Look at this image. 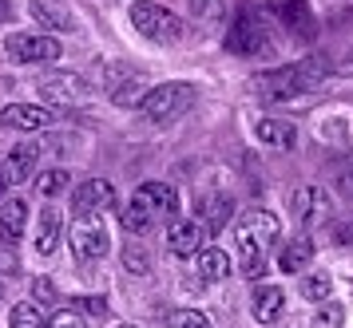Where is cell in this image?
<instances>
[{
  "instance_id": "cell-9",
  "label": "cell",
  "mask_w": 353,
  "mask_h": 328,
  "mask_svg": "<svg viewBox=\"0 0 353 328\" xmlns=\"http://www.w3.org/2000/svg\"><path fill=\"white\" fill-rule=\"evenodd\" d=\"M103 91H108V99H112L115 107H139L147 99V79L143 72H131V67H119V63H108L103 67Z\"/></svg>"
},
{
  "instance_id": "cell-6",
  "label": "cell",
  "mask_w": 353,
  "mask_h": 328,
  "mask_svg": "<svg viewBox=\"0 0 353 328\" xmlns=\"http://www.w3.org/2000/svg\"><path fill=\"white\" fill-rule=\"evenodd\" d=\"M68 241H72V253H76V261H99L108 245H112V234H108V226L99 214H76V221L68 226Z\"/></svg>"
},
{
  "instance_id": "cell-21",
  "label": "cell",
  "mask_w": 353,
  "mask_h": 328,
  "mask_svg": "<svg viewBox=\"0 0 353 328\" xmlns=\"http://www.w3.org/2000/svg\"><path fill=\"white\" fill-rule=\"evenodd\" d=\"M24 226H28V202L24 198H4L0 202V237L8 245H17L24 237Z\"/></svg>"
},
{
  "instance_id": "cell-15",
  "label": "cell",
  "mask_w": 353,
  "mask_h": 328,
  "mask_svg": "<svg viewBox=\"0 0 353 328\" xmlns=\"http://www.w3.org/2000/svg\"><path fill=\"white\" fill-rule=\"evenodd\" d=\"M0 127L20 131V135H36V131L52 127V111L48 107H32V103H8V107L0 111Z\"/></svg>"
},
{
  "instance_id": "cell-24",
  "label": "cell",
  "mask_w": 353,
  "mask_h": 328,
  "mask_svg": "<svg viewBox=\"0 0 353 328\" xmlns=\"http://www.w3.org/2000/svg\"><path fill=\"white\" fill-rule=\"evenodd\" d=\"M191 20L203 32H223V24H226L223 0H191Z\"/></svg>"
},
{
  "instance_id": "cell-20",
  "label": "cell",
  "mask_w": 353,
  "mask_h": 328,
  "mask_svg": "<svg viewBox=\"0 0 353 328\" xmlns=\"http://www.w3.org/2000/svg\"><path fill=\"white\" fill-rule=\"evenodd\" d=\"M199 218L207 226L210 234H223L230 218H234V198L230 194H207L203 202H199Z\"/></svg>"
},
{
  "instance_id": "cell-23",
  "label": "cell",
  "mask_w": 353,
  "mask_h": 328,
  "mask_svg": "<svg viewBox=\"0 0 353 328\" xmlns=\"http://www.w3.org/2000/svg\"><path fill=\"white\" fill-rule=\"evenodd\" d=\"M60 237H64V214L48 206V210H40V221H36V253H56L60 245Z\"/></svg>"
},
{
  "instance_id": "cell-14",
  "label": "cell",
  "mask_w": 353,
  "mask_h": 328,
  "mask_svg": "<svg viewBox=\"0 0 353 328\" xmlns=\"http://www.w3.org/2000/svg\"><path fill=\"white\" fill-rule=\"evenodd\" d=\"M115 206V186L108 178H88L76 186L72 194V210L76 214H103V210H112Z\"/></svg>"
},
{
  "instance_id": "cell-31",
  "label": "cell",
  "mask_w": 353,
  "mask_h": 328,
  "mask_svg": "<svg viewBox=\"0 0 353 328\" xmlns=\"http://www.w3.org/2000/svg\"><path fill=\"white\" fill-rule=\"evenodd\" d=\"M68 305H72V309H80V313H88V316H103V313H108V300H103V297H72Z\"/></svg>"
},
{
  "instance_id": "cell-27",
  "label": "cell",
  "mask_w": 353,
  "mask_h": 328,
  "mask_svg": "<svg viewBox=\"0 0 353 328\" xmlns=\"http://www.w3.org/2000/svg\"><path fill=\"white\" fill-rule=\"evenodd\" d=\"M310 328H345V305H337V300H321L318 313L310 316Z\"/></svg>"
},
{
  "instance_id": "cell-18",
  "label": "cell",
  "mask_w": 353,
  "mask_h": 328,
  "mask_svg": "<svg viewBox=\"0 0 353 328\" xmlns=\"http://www.w3.org/2000/svg\"><path fill=\"white\" fill-rule=\"evenodd\" d=\"M282 309H286V293L278 285H258L254 297H250V316L258 325H274L282 316Z\"/></svg>"
},
{
  "instance_id": "cell-29",
  "label": "cell",
  "mask_w": 353,
  "mask_h": 328,
  "mask_svg": "<svg viewBox=\"0 0 353 328\" xmlns=\"http://www.w3.org/2000/svg\"><path fill=\"white\" fill-rule=\"evenodd\" d=\"M68 182H72L68 171H44L40 178H36V194H40V198H60V194L68 190Z\"/></svg>"
},
{
  "instance_id": "cell-34",
  "label": "cell",
  "mask_w": 353,
  "mask_h": 328,
  "mask_svg": "<svg viewBox=\"0 0 353 328\" xmlns=\"http://www.w3.org/2000/svg\"><path fill=\"white\" fill-rule=\"evenodd\" d=\"M36 297L40 300H56V289H52L48 281H36Z\"/></svg>"
},
{
  "instance_id": "cell-5",
  "label": "cell",
  "mask_w": 353,
  "mask_h": 328,
  "mask_svg": "<svg viewBox=\"0 0 353 328\" xmlns=\"http://www.w3.org/2000/svg\"><path fill=\"white\" fill-rule=\"evenodd\" d=\"M191 103H194V87H191V83H183V79H171V83L151 87L147 99L139 103V111H143L147 123H171V119L183 115Z\"/></svg>"
},
{
  "instance_id": "cell-17",
  "label": "cell",
  "mask_w": 353,
  "mask_h": 328,
  "mask_svg": "<svg viewBox=\"0 0 353 328\" xmlns=\"http://www.w3.org/2000/svg\"><path fill=\"white\" fill-rule=\"evenodd\" d=\"M254 139L266 142V146H274V151H290V146L298 142V127L290 123V119H274V115H266V119H258L254 123Z\"/></svg>"
},
{
  "instance_id": "cell-11",
  "label": "cell",
  "mask_w": 353,
  "mask_h": 328,
  "mask_svg": "<svg viewBox=\"0 0 353 328\" xmlns=\"http://www.w3.org/2000/svg\"><path fill=\"white\" fill-rule=\"evenodd\" d=\"M290 214L298 218L302 230H314V226H325L334 218V202H330V194L321 186H298L294 198H290Z\"/></svg>"
},
{
  "instance_id": "cell-25",
  "label": "cell",
  "mask_w": 353,
  "mask_h": 328,
  "mask_svg": "<svg viewBox=\"0 0 353 328\" xmlns=\"http://www.w3.org/2000/svg\"><path fill=\"white\" fill-rule=\"evenodd\" d=\"M199 277L210 285H219L230 277V257H226L223 250H214V245H207V250L199 253Z\"/></svg>"
},
{
  "instance_id": "cell-7",
  "label": "cell",
  "mask_w": 353,
  "mask_h": 328,
  "mask_svg": "<svg viewBox=\"0 0 353 328\" xmlns=\"http://www.w3.org/2000/svg\"><path fill=\"white\" fill-rule=\"evenodd\" d=\"M223 44H226V52H234V56H270L274 52V40L266 36V28L258 24V16H250L246 8H242V12L234 16V24L226 28Z\"/></svg>"
},
{
  "instance_id": "cell-12",
  "label": "cell",
  "mask_w": 353,
  "mask_h": 328,
  "mask_svg": "<svg viewBox=\"0 0 353 328\" xmlns=\"http://www.w3.org/2000/svg\"><path fill=\"white\" fill-rule=\"evenodd\" d=\"M207 226L203 218H175L167 226V245L175 257H199V253L207 250Z\"/></svg>"
},
{
  "instance_id": "cell-8",
  "label": "cell",
  "mask_w": 353,
  "mask_h": 328,
  "mask_svg": "<svg viewBox=\"0 0 353 328\" xmlns=\"http://www.w3.org/2000/svg\"><path fill=\"white\" fill-rule=\"evenodd\" d=\"M4 56L12 63H56L64 56V44L56 36H36V32H12L4 40Z\"/></svg>"
},
{
  "instance_id": "cell-35",
  "label": "cell",
  "mask_w": 353,
  "mask_h": 328,
  "mask_svg": "<svg viewBox=\"0 0 353 328\" xmlns=\"http://www.w3.org/2000/svg\"><path fill=\"white\" fill-rule=\"evenodd\" d=\"M8 12H12V4H8V0H0V20H8Z\"/></svg>"
},
{
  "instance_id": "cell-13",
  "label": "cell",
  "mask_w": 353,
  "mask_h": 328,
  "mask_svg": "<svg viewBox=\"0 0 353 328\" xmlns=\"http://www.w3.org/2000/svg\"><path fill=\"white\" fill-rule=\"evenodd\" d=\"M36 158H40V146H36L32 139L17 142L8 155L0 158V194H4L8 186H17V182H24V178H32Z\"/></svg>"
},
{
  "instance_id": "cell-33",
  "label": "cell",
  "mask_w": 353,
  "mask_h": 328,
  "mask_svg": "<svg viewBox=\"0 0 353 328\" xmlns=\"http://www.w3.org/2000/svg\"><path fill=\"white\" fill-rule=\"evenodd\" d=\"M123 265H128L131 273H147V257L139 250H128V253H123Z\"/></svg>"
},
{
  "instance_id": "cell-1",
  "label": "cell",
  "mask_w": 353,
  "mask_h": 328,
  "mask_svg": "<svg viewBox=\"0 0 353 328\" xmlns=\"http://www.w3.org/2000/svg\"><path fill=\"white\" fill-rule=\"evenodd\" d=\"M325 76H330V60L325 56H305V60L286 63V67L258 72L250 87H254V95L278 103V99H294V95H302V91H314L318 83H325Z\"/></svg>"
},
{
  "instance_id": "cell-26",
  "label": "cell",
  "mask_w": 353,
  "mask_h": 328,
  "mask_svg": "<svg viewBox=\"0 0 353 328\" xmlns=\"http://www.w3.org/2000/svg\"><path fill=\"white\" fill-rule=\"evenodd\" d=\"M8 328H48L44 309L36 300H20L17 309H12V316H8Z\"/></svg>"
},
{
  "instance_id": "cell-22",
  "label": "cell",
  "mask_w": 353,
  "mask_h": 328,
  "mask_svg": "<svg viewBox=\"0 0 353 328\" xmlns=\"http://www.w3.org/2000/svg\"><path fill=\"white\" fill-rule=\"evenodd\" d=\"M314 237L310 234H298V237H290L286 245H282V253H278V269L282 273H302L310 261H314Z\"/></svg>"
},
{
  "instance_id": "cell-30",
  "label": "cell",
  "mask_w": 353,
  "mask_h": 328,
  "mask_svg": "<svg viewBox=\"0 0 353 328\" xmlns=\"http://www.w3.org/2000/svg\"><path fill=\"white\" fill-rule=\"evenodd\" d=\"M171 328H210V320L199 309H179V313H171V320H167Z\"/></svg>"
},
{
  "instance_id": "cell-32",
  "label": "cell",
  "mask_w": 353,
  "mask_h": 328,
  "mask_svg": "<svg viewBox=\"0 0 353 328\" xmlns=\"http://www.w3.org/2000/svg\"><path fill=\"white\" fill-rule=\"evenodd\" d=\"M48 328H88V320H83L80 313H68V309H64V313H56L48 320Z\"/></svg>"
},
{
  "instance_id": "cell-4",
  "label": "cell",
  "mask_w": 353,
  "mask_h": 328,
  "mask_svg": "<svg viewBox=\"0 0 353 328\" xmlns=\"http://www.w3.org/2000/svg\"><path fill=\"white\" fill-rule=\"evenodd\" d=\"M131 24H135V32H139L143 40H151V44H179V40L187 36V24H183L171 8L151 4V0H135V4H131Z\"/></svg>"
},
{
  "instance_id": "cell-10",
  "label": "cell",
  "mask_w": 353,
  "mask_h": 328,
  "mask_svg": "<svg viewBox=\"0 0 353 328\" xmlns=\"http://www.w3.org/2000/svg\"><path fill=\"white\" fill-rule=\"evenodd\" d=\"M40 95L52 99V103H64V107H80L96 95V87L80 72H52V76L40 79Z\"/></svg>"
},
{
  "instance_id": "cell-2",
  "label": "cell",
  "mask_w": 353,
  "mask_h": 328,
  "mask_svg": "<svg viewBox=\"0 0 353 328\" xmlns=\"http://www.w3.org/2000/svg\"><path fill=\"white\" fill-rule=\"evenodd\" d=\"M278 234H282V226H278V218H274L270 210L254 206V210H246V214H242L239 234H234V241H239L242 277H262V269H266V257H270V250H274V241H278Z\"/></svg>"
},
{
  "instance_id": "cell-3",
  "label": "cell",
  "mask_w": 353,
  "mask_h": 328,
  "mask_svg": "<svg viewBox=\"0 0 353 328\" xmlns=\"http://www.w3.org/2000/svg\"><path fill=\"white\" fill-rule=\"evenodd\" d=\"M179 194L167 182H143L131 194L128 210H123V230L128 234H151L159 221H175Z\"/></svg>"
},
{
  "instance_id": "cell-16",
  "label": "cell",
  "mask_w": 353,
  "mask_h": 328,
  "mask_svg": "<svg viewBox=\"0 0 353 328\" xmlns=\"http://www.w3.org/2000/svg\"><path fill=\"white\" fill-rule=\"evenodd\" d=\"M32 16H36V24H44L48 32H76L80 28L72 4H64V0H32Z\"/></svg>"
},
{
  "instance_id": "cell-19",
  "label": "cell",
  "mask_w": 353,
  "mask_h": 328,
  "mask_svg": "<svg viewBox=\"0 0 353 328\" xmlns=\"http://www.w3.org/2000/svg\"><path fill=\"white\" fill-rule=\"evenodd\" d=\"M278 16H282V24H286L298 40H310L314 32H318V20H314V8L305 4V0H282L278 4Z\"/></svg>"
},
{
  "instance_id": "cell-28",
  "label": "cell",
  "mask_w": 353,
  "mask_h": 328,
  "mask_svg": "<svg viewBox=\"0 0 353 328\" xmlns=\"http://www.w3.org/2000/svg\"><path fill=\"white\" fill-rule=\"evenodd\" d=\"M330 293H334V277H330V273H310V277H302V297L305 300L321 305V300H330Z\"/></svg>"
},
{
  "instance_id": "cell-36",
  "label": "cell",
  "mask_w": 353,
  "mask_h": 328,
  "mask_svg": "<svg viewBox=\"0 0 353 328\" xmlns=\"http://www.w3.org/2000/svg\"><path fill=\"white\" fill-rule=\"evenodd\" d=\"M119 328H135V325H119Z\"/></svg>"
}]
</instances>
